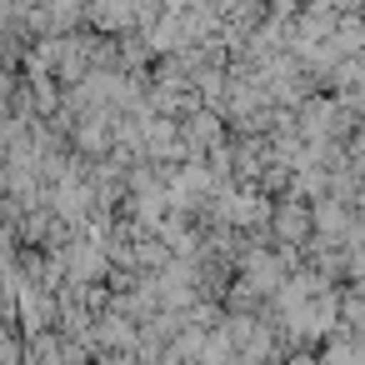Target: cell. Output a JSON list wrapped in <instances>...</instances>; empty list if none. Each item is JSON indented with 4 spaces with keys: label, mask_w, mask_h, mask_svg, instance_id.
<instances>
[{
    "label": "cell",
    "mask_w": 365,
    "mask_h": 365,
    "mask_svg": "<svg viewBox=\"0 0 365 365\" xmlns=\"http://www.w3.org/2000/svg\"><path fill=\"white\" fill-rule=\"evenodd\" d=\"M270 240H275V245H285V250H305V245L315 240V205H310V200H295V195L275 200Z\"/></svg>",
    "instance_id": "obj_1"
},
{
    "label": "cell",
    "mask_w": 365,
    "mask_h": 365,
    "mask_svg": "<svg viewBox=\"0 0 365 365\" xmlns=\"http://www.w3.org/2000/svg\"><path fill=\"white\" fill-rule=\"evenodd\" d=\"M86 21L110 31V41H125V31L140 26V6H86Z\"/></svg>",
    "instance_id": "obj_2"
},
{
    "label": "cell",
    "mask_w": 365,
    "mask_h": 365,
    "mask_svg": "<svg viewBox=\"0 0 365 365\" xmlns=\"http://www.w3.org/2000/svg\"><path fill=\"white\" fill-rule=\"evenodd\" d=\"M96 365H140V355L135 350H106V355H96Z\"/></svg>",
    "instance_id": "obj_3"
}]
</instances>
